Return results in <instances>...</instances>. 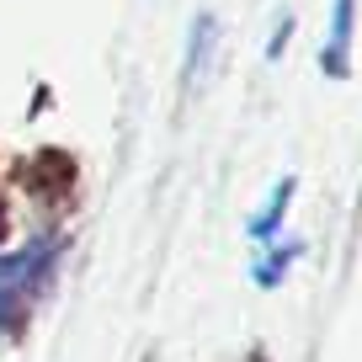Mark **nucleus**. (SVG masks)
I'll return each instance as SVG.
<instances>
[{"label": "nucleus", "instance_id": "0eeeda50", "mask_svg": "<svg viewBox=\"0 0 362 362\" xmlns=\"http://www.w3.org/2000/svg\"><path fill=\"white\" fill-rule=\"evenodd\" d=\"M0 229H6V214H0Z\"/></svg>", "mask_w": 362, "mask_h": 362}, {"label": "nucleus", "instance_id": "f257e3e1", "mask_svg": "<svg viewBox=\"0 0 362 362\" xmlns=\"http://www.w3.org/2000/svg\"><path fill=\"white\" fill-rule=\"evenodd\" d=\"M59 256H64V235H37L22 250L0 256V330H16L27 320V309L48 293Z\"/></svg>", "mask_w": 362, "mask_h": 362}, {"label": "nucleus", "instance_id": "39448f33", "mask_svg": "<svg viewBox=\"0 0 362 362\" xmlns=\"http://www.w3.org/2000/svg\"><path fill=\"white\" fill-rule=\"evenodd\" d=\"M208 48H214V16H197L192 22V33H187V59H181V80L192 86L197 75H203V59H208Z\"/></svg>", "mask_w": 362, "mask_h": 362}, {"label": "nucleus", "instance_id": "7ed1b4c3", "mask_svg": "<svg viewBox=\"0 0 362 362\" xmlns=\"http://www.w3.org/2000/svg\"><path fill=\"white\" fill-rule=\"evenodd\" d=\"M298 256H304V245H298V240H277V245H267V250L256 256V267H250V283L277 288V283H283V272L293 267Z\"/></svg>", "mask_w": 362, "mask_h": 362}, {"label": "nucleus", "instance_id": "20e7f679", "mask_svg": "<svg viewBox=\"0 0 362 362\" xmlns=\"http://www.w3.org/2000/svg\"><path fill=\"white\" fill-rule=\"evenodd\" d=\"M293 187H298L293 176H283V181H277V187H272L267 208H261V214L250 218V240H272V235H277V229H283V218H288V203H293Z\"/></svg>", "mask_w": 362, "mask_h": 362}, {"label": "nucleus", "instance_id": "f03ea898", "mask_svg": "<svg viewBox=\"0 0 362 362\" xmlns=\"http://www.w3.org/2000/svg\"><path fill=\"white\" fill-rule=\"evenodd\" d=\"M351 27H357V0H336L330 6V33H325V54H320V64H325L330 80L346 75V54H351Z\"/></svg>", "mask_w": 362, "mask_h": 362}, {"label": "nucleus", "instance_id": "423d86ee", "mask_svg": "<svg viewBox=\"0 0 362 362\" xmlns=\"http://www.w3.org/2000/svg\"><path fill=\"white\" fill-rule=\"evenodd\" d=\"M288 37H293V22H288V16H283V22H277V37H272V48H267V54L277 59V54H283V48H288Z\"/></svg>", "mask_w": 362, "mask_h": 362}]
</instances>
